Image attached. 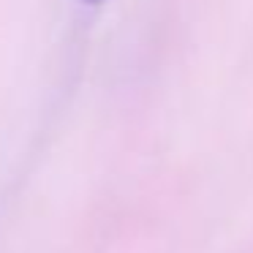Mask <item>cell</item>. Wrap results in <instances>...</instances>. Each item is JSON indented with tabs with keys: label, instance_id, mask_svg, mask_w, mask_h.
Masks as SVG:
<instances>
[{
	"label": "cell",
	"instance_id": "1",
	"mask_svg": "<svg viewBox=\"0 0 253 253\" xmlns=\"http://www.w3.org/2000/svg\"><path fill=\"white\" fill-rule=\"evenodd\" d=\"M79 3H87V6H98V3H104V0H79Z\"/></svg>",
	"mask_w": 253,
	"mask_h": 253
}]
</instances>
